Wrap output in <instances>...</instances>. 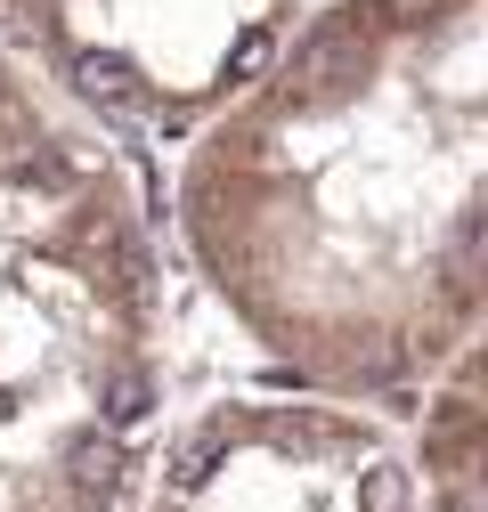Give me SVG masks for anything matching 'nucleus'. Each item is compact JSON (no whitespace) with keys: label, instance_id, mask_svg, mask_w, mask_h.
<instances>
[{"label":"nucleus","instance_id":"nucleus-1","mask_svg":"<svg viewBox=\"0 0 488 512\" xmlns=\"http://www.w3.org/2000/svg\"><path fill=\"white\" fill-rule=\"evenodd\" d=\"M171 228L285 382L391 407L488 326V0H326L196 122Z\"/></svg>","mask_w":488,"mask_h":512},{"label":"nucleus","instance_id":"nucleus-2","mask_svg":"<svg viewBox=\"0 0 488 512\" xmlns=\"http://www.w3.org/2000/svg\"><path fill=\"white\" fill-rule=\"evenodd\" d=\"M163 252L114 131L0 49V512H139Z\"/></svg>","mask_w":488,"mask_h":512},{"label":"nucleus","instance_id":"nucleus-3","mask_svg":"<svg viewBox=\"0 0 488 512\" xmlns=\"http://www.w3.org/2000/svg\"><path fill=\"white\" fill-rule=\"evenodd\" d=\"M277 9L285 0H0V49L106 131H171L269 49Z\"/></svg>","mask_w":488,"mask_h":512},{"label":"nucleus","instance_id":"nucleus-4","mask_svg":"<svg viewBox=\"0 0 488 512\" xmlns=\"http://www.w3.org/2000/svg\"><path fill=\"white\" fill-rule=\"evenodd\" d=\"M415 464L350 399H220L155 439L139 512H415Z\"/></svg>","mask_w":488,"mask_h":512},{"label":"nucleus","instance_id":"nucleus-5","mask_svg":"<svg viewBox=\"0 0 488 512\" xmlns=\"http://www.w3.org/2000/svg\"><path fill=\"white\" fill-rule=\"evenodd\" d=\"M423 399V512H480V350H464Z\"/></svg>","mask_w":488,"mask_h":512}]
</instances>
